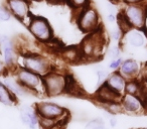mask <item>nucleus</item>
Returning <instances> with one entry per match:
<instances>
[{"instance_id":"f257e3e1","label":"nucleus","mask_w":147,"mask_h":129,"mask_svg":"<svg viewBox=\"0 0 147 129\" xmlns=\"http://www.w3.org/2000/svg\"><path fill=\"white\" fill-rule=\"evenodd\" d=\"M82 59L85 61H98L106 53L108 43L101 29L88 34L79 45Z\"/></svg>"},{"instance_id":"f03ea898","label":"nucleus","mask_w":147,"mask_h":129,"mask_svg":"<svg viewBox=\"0 0 147 129\" xmlns=\"http://www.w3.org/2000/svg\"><path fill=\"white\" fill-rule=\"evenodd\" d=\"M10 73H12L15 79L30 94L36 95V96H47L45 84H43V78L41 76L19 66H17Z\"/></svg>"},{"instance_id":"7ed1b4c3","label":"nucleus","mask_w":147,"mask_h":129,"mask_svg":"<svg viewBox=\"0 0 147 129\" xmlns=\"http://www.w3.org/2000/svg\"><path fill=\"white\" fill-rule=\"evenodd\" d=\"M27 28L33 38L39 43H51L55 39V32L51 24L45 17L31 14L27 23Z\"/></svg>"},{"instance_id":"20e7f679","label":"nucleus","mask_w":147,"mask_h":129,"mask_svg":"<svg viewBox=\"0 0 147 129\" xmlns=\"http://www.w3.org/2000/svg\"><path fill=\"white\" fill-rule=\"evenodd\" d=\"M18 59L21 61L20 65H18L19 67H23L41 77H45L47 73L53 70V66L51 65V61L38 53H21Z\"/></svg>"},{"instance_id":"39448f33","label":"nucleus","mask_w":147,"mask_h":129,"mask_svg":"<svg viewBox=\"0 0 147 129\" xmlns=\"http://www.w3.org/2000/svg\"><path fill=\"white\" fill-rule=\"evenodd\" d=\"M76 23L82 32L90 34L101 29V18L99 11L92 3L76 14Z\"/></svg>"},{"instance_id":"423d86ee","label":"nucleus","mask_w":147,"mask_h":129,"mask_svg":"<svg viewBox=\"0 0 147 129\" xmlns=\"http://www.w3.org/2000/svg\"><path fill=\"white\" fill-rule=\"evenodd\" d=\"M146 14L147 8L145 4H124L119 13L127 24L134 29L143 28Z\"/></svg>"},{"instance_id":"0eeeda50","label":"nucleus","mask_w":147,"mask_h":129,"mask_svg":"<svg viewBox=\"0 0 147 129\" xmlns=\"http://www.w3.org/2000/svg\"><path fill=\"white\" fill-rule=\"evenodd\" d=\"M0 53L7 71L12 72L17 67L19 55L15 41L7 34H0Z\"/></svg>"},{"instance_id":"6e6552de","label":"nucleus","mask_w":147,"mask_h":129,"mask_svg":"<svg viewBox=\"0 0 147 129\" xmlns=\"http://www.w3.org/2000/svg\"><path fill=\"white\" fill-rule=\"evenodd\" d=\"M42 78L47 97H59L65 94V73L53 69Z\"/></svg>"},{"instance_id":"1a4fd4ad","label":"nucleus","mask_w":147,"mask_h":129,"mask_svg":"<svg viewBox=\"0 0 147 129\" xmlns=\"http://www.w3.org/2000/svg\"><path fill=\"white\" fill-rule=\"evenodd\" d=\"M39 117H45L57 120L59 123L65 121L69 117V111L61 105L51 101H42L34 106Z\"/></svg>"},{"instance_id":"9d476101","label":"nucleus","mask_w":147,"mask_h":129,"mask_svg":"<svg viewBox=\"0 0 147 129\" xmlns=\"http://www.w3.org/2000/svg\"><path fill=\"white\" fill-rule=\"evenodd\" d=\"M4 4L10 11L12 17L27 25L31 16L29 0H5Z\"/></svg>"},{"instance_id":"9b49d317","label":"nucleus","mask_w":147,"mask_h":129,"mask_svg":"<svg viewBox=\"0 0 147 129\" xmlns=\"http://www.w3.org/2000/svg\"><path fill=\"white\" fill-rule=\"evenodd\" d=\"M120 104L123 113H127L130 115H140L142 113H145L143 100L139 96L124 94L121 97Z\"/></svg>"},{"instance_id":"f8f14e48","label":"nucleus","mask_w":147,"mask_h":129,"mask_svg":"<svg viewBox=\"0 0 147 129\" xmlns=\"http://www.w3.org/2000/svg\"><path fill=\"white\" fill-rule=\"evenodd\" d=\"M121 41L124 43V45H127L128 47H133V49H140V47H146L147 35L145 34L142 29L131 28L124 33Z\"/></svg>"},{"instance_id":"ddd939ff","label":"nucleus","mask_w":147,"mask_h":129,"mask_svg":"<svg viewBox=\"0 0 147 129\" xmlns=\"http://www.w3.org/2000/svg\"><path fill=\"white\" fill-rule=\"evenodd\" d=\"M141 68H142V65H141L137 59L129 57V59H123L118 72L120 73L126 80L140 79Z\"/></svg>"},{"instance_id":"4468645a","label":"nucleus","mask_w":147,"mask_h":129,"mask_svg":"<svg viewBox=\"0 0 147 129\" xmlns=\"http://www.w3.org/2000/svg\"><path fill=\"white\" fill-rule=\"evenodd\" d=\"M19 117L22 124L27 126L29 129H35L38 127L39 116L33 106L22 105L19 108Z\"/></svg>"},{"instance_id":"2eb2a0df","label":"nucleus","mask_w":147,"mask_h":129,"mask_svg":"<svg viewBox=\"0 0 147 129\" xmlns=\"http://www.w3.org/2000/svg\"><path fill=\"white\" fill-rule=\"evenodd\" d=\"M127 80L117 71L109 74L105 85L110 89L115 94L122 97L125 94V86H126Z\"/></svg>"},{"instance_id":"dca6fc26","label":"nucleus","mask_w":147,"mask_h":129,"mask_svg":"<svg viewBox=\"0 0 147 129\" xmlns=\"http://www.w3.org/2000/svg\"><path fill=\"white\" fill-rule=\"evenodd\" d=\"M2 82L4 83V85L7 87L9 91L16 97L17 99L20 97H24L26 95L30 94L18 81L15 79V77L12 75V73L8 72L6 75L2 77Z\"/></svg>"},{"instance_id":"f3484780","label":"nucleus","mask_w":147,"mask_h":129,"mask_svg":"<svg viewBox=\"0 0 147 129\" xmlns=\"http://www.w3.org/2000/svg\"><path fill=\"white\" fill-rule=\"evenodd\" d=\"M95 99L99 104H106V103L110 102H120L121 96L115 94L113 91H111L106 85H102L97 89L96 93H95Z\"/></svg>"},{"instance_id":"a211bd4d","label":"nucleus","mask_w":147,"mask_h":129,"mask_svg":"<svg viewBox=\"0 0 147 129\" xmlns=\"http://www.w3.org/2000/svg\"><path fill=\"white\" fill-rule=\"evenodd\" d=\"M147 92L145 89L144 82L140 79H132V80H127L126 86H125V94L135 95L142 98L144 94Z\"/></svg>"},{"instance_id":"6ab92c4d","label":"nucleus","mask_w":147,"mask_h":129,"mask_svg":"<svg viewBox=\"0 0 147 129\" xmlns=\"http://www.w3.org/2000/svg\"><path fill=\"white\" fill-rule=\"evenodd\" d=\"M65 94L69 95H74V96H80L83 93H85L83 91V89L80 87V85L78 84L77 80L75 79V77L71 74H67L65 73Z\"/></svg>"},{"instance_id":"aec40b11","label":"nucleus","mask_w":147,"mask_h":129,"mask_svg":"<svg viewBox=\"0 0 147 129\" xmlns=\"http://www.w3.org/2000/svg\"><path fill=\"white\" fill-rule=\"evenodd\" d=\"M0 103L4 106H13L17 104V98L7 89L2 80H0Z\"/></svg>"},{"instance_id":"412c9836","label":"nucleus","mask_w":147,"mask_h":129,"mask_svg":"<svg viewBox=\"0 0 147 129\" xmlns=\"http://www.w3.org/2000/svg\"><path fill=\"white\" fill-rule=\"evenodd\" d=\"M61 57L69 63H77L82 59L79 47H65L61 51Z\"/></svg>"},{"instance_id":"4be33fe9","label":"nucleus","mask_w":147,"mask_h":129,"mask_svg":"<svg viewBox=\"0 0 147 129\" xmlns=\"http://www.w3.org/2000/svg\"><path fill=\"white\" fill-rule=\"evenodd\" d=\"M106 57L109 59L110 61L116 59L118 57H121V53H122V47L120 43H113L111 45H108L106 49Z\"/></svg>"},{"instance_id":"5701e85b","label":"nucleus","mask_w":147,"mask_h":129,"mask_svg":"<svg viewBox=\"0 0 147 129\" xmlns=\"http://www.w3.org/2000/svg\"><path fill=\"white\" fill-rule=\"evenodd\" d=\"M101 106L105 109L106 113L112 115V116H115V115H117V114L123 113L120 102H110V103H106V104H102Z\"/></svg>"},{"instance_id":"b1692460","label":"nucleus","mask_w":147,"mask_h":129,"mask_svg":"<svg viewBox=\"0 0 147 129\" xmlns=\"http://www.w3.org/2000/svg\"><path fill=\"white\" fill-rule=\"evenodd\" d=\"M69 7L77 13L91 4V0H65Z\"/></svg>"},{"instance_id":"393cba45","label":"nucleus","mask_w":147,"mask_h":129,"mask_svg":"<svg viewBox=\"0 0 147 129\" xmlns=\"http://www.w3.org/2000/svg\"><path fill=\"white\" fill-rule=\"evenodd\" d=\"M59 125V123L57 120L49 118H45V117H39L38 126L41 129H55V127Z\"/></svg>"},{"instance_id":"a878e982","label":"nucleus","mask_w":147,"mask_h":129,"mask_svg":"<svg viewBox=\"0 0 147 129\" xmlns=\"http://www.w3.org/2000/svg\"><path fill=\"white\" fill-rule=\"evenodd\" d=\"M109 74H110V73H109V71L106 70V69H104V68H102V67H100V68L97 69V71H96L97 88H99V87H101L102 85L105 84V82H106Z\"/></svg>"},{"instance_id":"bb28decb","label":"nucleus","mask_w":147,"mask_h":129,"mask_svg":"<svg viewBox=\"0 0 147 129\" xmlns=\"http://www.w3.org/2000/svg\"><path fill=\"white\" fill-rule=\"evenodd\" d=\"M11 18L12 15L5 4H0V22H8Z\"/></svg>"},{"instance_id":"cd10ccee","label":"nucleus","mask_w":147,"mask_h":129,"mask_svg":"<svg viewBox=\"0 0 147 129\" xmlns=\"http://www.w3.org/2000/svg\"><path fill=\"white\" fill-rule=\"evenodd\" d=\"M102 126H105V123L103 121V119L96 118L88 121L87 124L85 125V129H98Z\"/></svg>"},{"instance_id":"c85d7f7f","label":"nucleus","mask_w":147,"mask_h":129,"mask_svg":"<svg viewBox=\"0 0 147 129\" xmlns=\"http://www.w3.org/2000/svg\"><path fill=\"white\" fill-rule=\"evenodd\" d=\"M123 35H124V32H123L119 27H117V28L113 29V30L110 32V38L112 39L114 43H120L123 38Z\"/></svg>"},{"instance_id":"c756f323","label":"nucleus","mask_w":147,"mask_h":129,"mask_svg":"<svg viewBox=\"0 0 147 129\" xmlns=\"http://www.w3.org/2000/svg\"><path fill=\"white\" fill-rule=\"evenodd\" d=\"M122 61H123L122 57H118V59H113V61H111L110 63H109L108 69L113 71V72H117V71L119 70V68L121 67Z\"/></svg>"},{"instance_id":"7c9ffc66","label":"nucleus","mask_w":147,"mask_h":129,"mask_svg":"<svg viewBox=\"0 0 147 129\" xmlns=\"http://www.w3.org/2000/svg\"><path fill=\"white\" fill-rule=\"evenodd\" d=\"M140 80L144 83H147V61L142 65L141 68V74H140Z\"/></svg>"},{"instance_id":"2f4dec72","label":"nucleus","mask_w":147,"mask_h":129,"mask_svg":"<svg viewBox=\"0 0 147 129\" xmlns=\"http://www.w3.org/2000/svg\"><path fill=\"white\" fill-rule=\"evenodd\" d=\"M123 4H145L147 0H120Z\"/></svg>"},{"instance_id":"473e14b6","label":"nucleus","mask_w":147,"mask_h":129,"mask_svg":"<svg viewBox=\"0 0 147 129\" xmlns=\"http://www.w3.org/2000/svg\"><path fill=\"white\" fill-rule=\"evenodd\" d=\"M7 73H8V71H7L6 67H5L4 63H3L2 59L0 57V78H2L4 75H6Z\"/></svg>"},{"instance_id":"72a5a7b5","label":"nucleus","mask_w":147,"mask_h":129,"mask_svg":"<svg viewBox=\"0 0 147 129\" xmlns=\"http://www.w3.org/2000/svg\"><path fill=\"white\" fill-rule=\"evenodd\" d=\"M117 18H118V14L110 13V12H108V14H107V20L111 23H114L115 21H117Z\"/></svg>"},{"instance_id":"f704fd0d","label":"nucleus","mask_w":147,"mask_h":129,"mask_svg":"<svg viewBox=\"0 0 147 129\" xmlns=\"http://www.w3.org/2000/svg\"><path fill=\"white\" fill-rule=\"evenodd\" d=\"M117 123H118V120H117L116 116H111L110 118H109V124H110V126L112 127V128L116 127Z\"/></svg>"},{"instance_id":"c9c22d12","label":"nucleus","mask_w":147,"mask_h":129,"mask_svg":"<svg viewBox=\"0 0 147 129\" xmlns=\"http://www.w3.org/2000/svg\"><path fill=\"white\" fill-rule=\"evenodd\" d=\"M142 100H143V105H144L145 113H147V92L145 93L144 96L142 97Z\"/></svg>"},{"instance_id":"e433bc0d","label":"nucleus","mask_w":147,"mask_h":129,"mask_svg":"<svg viewBox=\"0 0 147 129\" xmlns=\"http://www.w3.org/2000/svg\"><path fill=\"white\" fill-rule=\"evenodd\" d=\"M142 30L144 31V33L147 35V14H146V17H145V21H144V24H143Z\"/></svg>"},{"instance_id":"4c0bfd02","label":"nucleus","mask_w":147,"mask_h":129,"mask_svg":"<svg viewBox=\"0 0 147 129\" xmlns=\"http://www.w3.org/2000/svg\"><path fill=\"white\" fill-rule=\"evenodd\" d=\"M98 129H107L105 126H102V127H100V128H98Z\"/></svg>"},{"instance_id":"58836bf2","label":"nucleus","mask_w":147,"mask_h":129,"mask_svg":"<svg viewBox=\"0 0 147 129\" xmlns=\"http://www.w3.org/2000/svg\"><path fill=\"white\" fill-rule=\"evenodd\" d=\"M141 129H147V127H144V128H141Z\"/></svg>"},{"instance_id":"ea45409f","label":"nucleus","mask_w":147,"mask_h":129,"mask_svg":"<svg viewBox=\"0 0 147 129\" xmlns=\"http://www.w3.org/2000/svg\"><path fill=\"white\" fill-rule=\"evenodd\" d=\"M145 5H146V8H147V2H146V3H145Z\"/></svg>"},{"instance_id":"a19ab883","label":"nucleus","mask_w":147,"mask_h":129,"mask_svg":"<svg viewBox=\"0 0 147 129\" xmlns=\"http://www.w3.org/2000/svg\"><path fill=\"white\" fill-rule=\"evenodd\" d=\"M146 49H147V45H146Z\"/></svg>"},{"instance_id":"79ce46f5","label":"nucleus","mask_w":147,"mask_h":129,"mask_svg":"<svg viewBox=\"0 0 147 129\" xmlns=\"http://www.w3.org/2000/svg\"><path fill=\"white\" fill-rule=\"evenodd\" d=\"M116 1H117V0H116Z\"/></svg>"}]
</instances>
